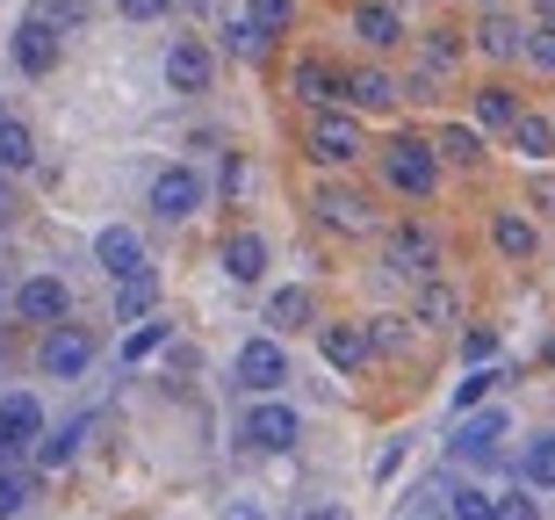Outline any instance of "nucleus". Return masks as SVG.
I'll list each match as a JSON object with an SVG mask.
<instances>
[{
  "label": "nucleus",
  "mask_w": 555,
  "mask_h": 520,
  "mask_svg": "<svg viewBox=\"0 0 555 520\" xmlns=\"http://www.w3.org/2000/svg\"><path fill=\"white\" fill-rule=\"evenodd\" d=\"M375 174H383L390 195L426 203L433 188H440V152H433V138H418V130H397V138H383V152H375Z\"/></svg>",
  "instance_id": "1"
},
{
  "label": "nucleus",
  "mask_w": 555,
  "mask_h": 520,
  "mask_svg": "<svg viewBox=\"0 0 555 520\" xmlns=\"http://www.w3.org/2000/svg\"><path fill=\"white\" fill-rule=\"evenodd\" d=\"M310 217L332 231V239H369V231H383V217H375V195L353 181H318V195H310Z\"/></svg>",
  "instance_id": "2"
},
{
  "label": "nucleus",
  "mask_w": 555,
  "mask_h": 520,
  "mask_svg": "<svg viewBox=\"0 0 555 520\" xmlns=\"http://www.w3.org/2000/svg\"><path fill=\"white\" fill-rule=\"evenodd\" d=\"M304 145H310V160H318L325 174H339V167H353V160L369 152V138H361V116H353V109H318L310 130H304Z\"/></svg>",
  "instance_id": "3"
},
{
  "label": "nucleus",
  "mask_w": 555,
  "mask_h": 520,
  "mask_svg": "<svg viewBox=\"0 0 555 520\" xmlns=\"http://www.w3.org/2000/svg\"><path fill=\"white\" fill-rule=\"evenodd\" d=\"M383 268L404 275V282H440V239H433L418 217L383 225Z\"/></svg>",
  "instance_id": "4"
},
{
  "label": "nucleus",
  "mask_w": 555,
  "mask_h": 520,
  "mask_svg": "<svg viewBox=\"0 0 555 520\" xmlns=\"http://www.w3.org/2000/svg\"><path fill=\"white\" fill-rule=\"evenodd\" d=\"M238 441L260 448V456H288V448L304 441V413H296L288 397H253L246 419H238Z\"/></svg>",
  "instance_id": "5"
},
{
  "label": "nucleus",
  "mask_w": 555,
  "mask_h": 520,
  "mask_svg": "<svg viewBox=\"0 0 555 520\" xmlns=\"http://www.w3.org/2000/svg\"><path fill=\"white\" fill-rule=\"evenodd\" d=\"M231 383L246 397H282V383H288V347L274 333H253L246 347L231 354Z\"/></svg>",
  "instance_id": "6"
},
{
  "label": "nucleus",
  "mask_w": 555,
  "mask_h": 520,
  "mask_svg": "<svg viewBox=\"0 0 555 520\" xmlns=\"http://www.w3.org/2000/svg\"><path fill=\"white\" fill-rule=\"evenodd\" d=\"M288 94L318 116V109H347V65H332L325 51H304L288 65Z\"/></svg>",
  "instance_id": "7"
},
{
  "label": "nucleus",
  "mask_w": 555,
  "mask_h": 520,
  "mask_svg": "<svg viewBox=\"0 0 555 520\" xmlns=\"http://www.w3.org/2000/svg\"><path fill=\"white\" fill-rule=\"evenodd\" d=\"M203 174L188 167V160H173V167H159L152 174V195H144V203H152V217H159V225H188V217H195V210H203Z\"/></svg>",
  "instance_id": "8"
},
{
  "label": "nucleus",
  "mask_w": 555,
  "mask_h": 520,
  "mask_svg": "<svg viewBox=\"0 0 555 520\" xmlns=\"http://www.w3.org/2000/svg\"><path fill=\"white\" fill-rule=\"evenodd\" d=\"M37 369L59 376V383L87 376V369H94V333H87V326H73V318H65V326H51V333L37 340Z\"/></svg>",
  "instance_id": "9"
},
{
  "label": "nucleus",
  "mask_w": 555,
  "mask_h": 520,
  "mask_svg": "<svg viewBox=\"0 0 555 520\" xmlns=\"http://www.w3.org/2000/svg\"><path fill=\"white\" fill-rule=\"evenodd\" d=\"M8 59H15L22 80H43V73H59V29L43 15H22L15 37H8Z\"/></svg>",
  "instance_id": "10"
},
{
  "label": "nucleus",
  "mask_w": 555,
  "mask_h": 520,
  "mask_svg": "<svg viewBox=\"0 0 555 520\" xmlns=\"http://www.w3.org/2000/svg\"><path fill=\"white\" fill-rule=\"evenodd\" d=\"M15 318H22V326H43V333L65 326V318H73V290H65V275H29V282L15 290Z\"/></svg>",
  "instance_id": "11"
},
{
  "label": "nucleus",
  "mask_w": 555,
  "mask_h": 520,
  "mask_svg": "<svg viewBox=\"0 0 555 520\" xmlns=\"http://www.w3.org/2000/svg\"><path fill=\"white\" fill-rule=\"evenodd\" d=\"M209 80H217V51H209L203 37L166 43V87H173V94H209Z\"/></svg>",
  "instance_id": "12"
},
{
  "label": "nucleus",
  "mask_w": 555,
  "mask_h": 520,
  "mask_svg": "<svg viewBox=\"0 0 555 520\" xmlns=\"http://www.w3.org/2000/svg\"><path fill=\"white\" fill-rule=\"evenodd\" d=\"M505 434H513V413H505V405H483V413H469L462 427H454V462H491Z\"/></svg>",
  "instance_id": "13"
},
{
  "label": "nucleus",
  "mask_w": 555,
  "mask_h": 520,
  "mask_svg": "<svg viewBox=\"0 0 555 520\" xmlns=\"http://www.w3.org/2000/svg\"><path fill=\"white\" fill-rule=\"evenodd\" d=\"M94 261H102V275H108V290L116 282H130V275H144L152 261H144V239L130 225H102L94 231Z\"/></svg>",
  "instance_id": "14"
},
{
  "label": "nucleus",
  "mask_w": 555,
  "mask_h": 520,
  "mask_svg": "<svg viewBox=\"0 0 555 520\" xmlns=\"http://www.w3.org/2000/svg\"><path fill=\"white\" fill-rule=\"evenodd\" d=\"M353 37L369 43V51H397V43H412V29H404V8H390V0H353Z\"/></svg>",
  "instance_id": "15"
},
{
  "label": "nucleus",
  "mask_w": 555,
  "mask_h": 520,
  "mask_svg": "<svg viewBox=\"0 0 555 520\" xmlns=\"http://www.w3.org/2000/svg\"><path fill=\"white\" fill-rule=\"evenodd\" d=\"M491 246H498V261H513V268H527L541 253V231H534V217L519 203H505V210H491Z\"/></svg>",
  "instance_id": "16"
},
{
  "label": "nucleus",
  "mask_w": 555,
  "mask_h": 520,
  "mask_svg": "<svg viewBox=\"0 0 555 520\" xmlns=\"http://www.w3.org/2000/svg\"><path fill=\"white\" fill-rule=\"evenodd\" d=\"M404 102V80H397L390 65H347V109H397Z\"/></svg>",
  "instance_id": "17"
},
{
  "label": "nucleus",
  "mask_w": 555,
  "mask_h": 520,
  "mask_svg": "<svg viewBox=\"0 0 555 520\" xmlns=\"http://www.w3.org/2000/svg\"><path fill=\"white\" fill-rule=\"evenodd\" d=\"M318 347H325V362H332L339 376H353L361 362H375L369 326H353V318H332V326H318Z\"/></svg>",
  "instance_id": "18"
},
{
  "label": "nucleus",
  "mask_w": 555,
  "mask_h": 520,
  "mask_svg": "<svg viewBox=\"0 0 555 520\" xmlns=\"http://www.w3.org/2000/svg\"><path fill=\"white\" fill-rule=\"evenodd\" d=\"M469 109H476V130H505V138H513V124L527 116V102H519L505 80H483V87L469 94Z\"/></svg>",
  "instance_id": "19"
},
{
  "label": "nucleus",
  "mask_w": 555,
  "mask_h": 520,
  "mask_svg": "<svg viewBox=\"0 0 555 520\" xmlns=\"http://www.w3.org/2000/svg\"><path fill=\"white\" fill-rule=\"evenodd\" d=\"M217 261H224V275L238 282V290H253V282L268 275V239H260V231H231Z\"/></svg>",
  "instance_id": "20"
},
{
  "label": "nucleus",
  "mask_w": 555,
  "mask_h": 520,
  "mask_svg": "<svg viewBox=\"0 0 555 520\" xmlns=\"http://www.w3.org/2000/svg\"><path fill=\"white\" fill-rule=\"evenodd\" d=\"M433 152H440V167L483 174V130H476V124H440V130H433Z\"/></svg>",
  "instance_id": "21"
},
{
  "label": "nucleus",
  "mask_w": 555,
  "mask_h": 520,
  "mask_svg": "<svg viewBox=\"0 0 555 520\" xmlns=\"http://www.w3.org/2000/svg\"><path fill=\"white\" fill-rule=\"evenodd\" d=\"M513 152L527 160V167H555V116L527 109V116L513 124Z\"/></svg>",
  "instance_id": "22"
},
{
  "label": "nucleus",
  "mask_w": 555,
  "mask_h": 520,
  "mask_svg": "<svg viewBox=\"0 0 555 520\" xmlns=\"http://www.w3.org/2000/svg\"><path fill=\"white\" fill-rule=\"evenodd\" d=\"M476 51L498 59V65H513V59H527V29H519L513 15H483L476 22Z\"/></svg>",
  "instance_id": "23"
},
{
  "label": "nucleus",
  "mask_w": 555,
  "mask_h": 520,
  "mask_svg": "<svg viewBox=\"0 0 555 520\" xmlns=\"http://www.w3.org/2000/svg\"><path fill=\"white\" fill-rule=\"evenodd\" d=\"M0 427H8V434H15L29 456H37V441L51 434V427H43V405H37L29 391H8V397H0Z\"/></svg>",
  "instance_id": "24"
},
{
  "label": "nucleus",
  "mask_w": 555,
  "mask_h": 520,
  "mask_svg": "<svg viewBox=\"0 0 555 520\" xmlns=\"http://www.w3.org/2000/svg\"><path fill=\"white\" fill-rule=\"evenodd\" d=\"M469 37L462 29H418V65H426V80H448L454 65H462Z\"/></svg>",
  "instance_id": "25"
},
{
  "label": "nucleus",
  "mask_w": 555,
  "mask_h": 520,
  "mask_svg": "<svg viewBox=\"0 0 555 520\" xmlns=\"http://www.w3.org/2000/svg\"><path fill=\"white\" fill-rule=\"evenodd\" d=\"M268 326H274V333H304V326H318V296H310L304 282L274 290L268 296Z\"/></svg>",
  "instance_id": "26"
},
{
  "label": "nucleus",
  "mask_w": 555,
  "mask_h": 520,
  "mask_svg": "<svg viewBox=\"0 0 555 520\" xmlns=\"http://www.w3.org/2000/svg\"><path fill=\"white\" fill-rule=\"evenodd\" d=\"M152 304H159V275H152V268L130 275V282H116V326H144Z\"/></svg>",
  "instance_id": "27"
},
{
  "label": "nucleus",
  "mask_w": 555,
  "mask_h": 520,
  "mask_svg": "<svg viewBox=\"0 0 555 520\" xmlns=\"http://www.w3.org/2000/svg\"><path fill=\"white\" fill-rule=\"evenodd\" d=\"M412 318H418V326H433V333H448L454 318H462V296H454L448 282H418V296H412Z\"/></svg>",
  "instance_id": "28"
},
{
  "label": "nucleus",
  "mask_w": 555,
  "mask_h": 520,
  "mask_svg": "<svg viewBox=\"0 0 555 520\" xmlns=\"http://www.w3.org/2000/svg\"><path fill=\"white\" fill-rule=\"evenodd\" d=\"M519 484H527V492H555V434H534L527 441V448H519Z\"/></svg>",
  "instance_id": "29"
},
{
  "label": "nucleus",
  "mask_w": 555,
  "mask_h": 520,
  "mask_svg": "<svg viewBox=\"0 0 555 520\" xmlns=\"http://www.w3.org/2000/svg\"><path fill=\"white\" fill-rule=\"evenodd\" d=\"M0 167H8V174H29V167H37V138H29V124H22V116H0Z\"/></svg>",
  "instance_id": "30"
},
{
  "label": "nucleus",
  "mask_w": 555,
  "mask_h": 520,
  "mask_svg": "<svg viewBox=\"0 0 555 520\" xmlns=\"http://www.w3.org/2000/svg\"><path fill=\"white\" fill-rule=\"evenodd\" d=\"M87 427H94V419H73V427H59V434H43V441H37V470H65V462L80 456Z\"/></svg>",
  "instance_id": "31"
},
{
  "label": "nucleus",
  "mask_w": 555,
  "mask_h": 520,
  "mask_svg": "<svg viewBox=\"0 0 555 520\" xmlns=\"http://www.w3.org/2000/svg\"><path fill=\"white\" fill-rule=\"evenodd\" d=\"M166 340H173V318H144V326H130V333H124V347H116V354H124V362H152Z\"/></svg>",
  "instance_id": "32"
},
{
  "label": "nucleus",
  "mask_w": 555,
  "mask_h": 520,
  "mask_svg": "<svg viewBox=\"0 0 555 520\" xmlns=\"http://www.w3.org/2000/svg\"><path fill=\"white\" fill-rule=\"evenodd\" d=\"M498 383H505V376H498V369H469V376H462V383H454V419L483 413V405H491V391H498Z\"/></svg>",
  "instance_id": "33"
},
{
  "label": "nucleus",
  "mask_w": 555,
  "mask_h": 520,
  "mask_svg": "<svg viewBox=\"0 0 555 520\" xmlns=\"http://www.w3.org/2000/svg\"><path fill=\"white\" fill-rule=\"evenodd\" d=\"M217 37H224L231 59H260V51H268V29H260L253 15H224V29H217Z\"/></svg>",
  "instance_id": "34"
},
{
  "label": "nucleus",
  "mask_w": 555,
  "mask_h": 520,
  "mask_svg": "<svg viewBox=\"0 0 555 520\" xmlns=\"http://www.w3.org/2000/svg\"><path fill=\"white\" fill-rule=\"evenodd\" d=\"M412 326H418L412 312H383V318H369V340H375V354H404Z\"/></svg>",
  "instance_id": "35"
},
{
  "label": "nucleus",
  "mask_w": 555,
  "mask_h": 520,
  "mask_svg": "<svg viewBox=\"0 0 555 520\" xmlns=\"http://www.w3.org/2000/svg\"><path fill=\"white\" fill-rule=\"evenodd\" d=\"M448 520H498V499L483 492V484H462L448 499Z\"/></svg>",
  "instance_id": "36"
},
{
  "label": "nucleus",
  "mask_w": 555,
  "mask_h": 520,
  "mask_svg": "<svg viewBox=\"0 0 555 520\" xmlns=\"http://www.w3.org/2000/svg\"><path fill=\"white\" fill-rule=\"evenodd\" d=\"M527 65L555 80V22H534V29H527Z\"/></svg>",
  "instance_id": "37"
},
{
  "label": "nucleus",
  "mask_w": 555,
  "mask_h": 520,
  "mask_svg": "<svg viewBox=\"0 0 555 520\" xmlns=\"http://www.w3.org/2000/svg\"><path fill=\"white\" fill-rule=\"evenodd\" d=\"M246 15H253V22H260V29H268V37H282L288 22H296V0H253Z\"/></svg>",
  "instance_id": "38"
},
{
  "label": "nucleus",
  "mask_w": 555,
  "mask_h": 520,
  "mask_svg": "<svg viewBox=\"0 0 555 520\" xmlns=\"http://www.w3.org/2000/svg\"><path fill=\"white\" fill-rule=\"evenodd\" d=\"M22 506H29V478L22 470H0V520H15Z\"/></svg>",
  "instance_id": "39"
},
{
  "label": "nucleus",
  "mask_w": 555,
  "mask_h": 520,
  "mask_svg": "<svg viewBox=\"0 0 555 520\" xmlns=\"http://www.w3.org/2000/svg\"><path fill=\"white\" fill-rule=\"evenodd\" d=\"M498 520H541V499L519 484V492H505V499H498Z\"/></svg>",
  "instance_id": "40"
},
{
  "label": "nucleus",
  "mask_w": 555,
  "mask_h": 520,
  "mask_svg": "<svg viewBox=\"0 0 555 520\" xmlns=\"http://www.w3.org/2000/svg\"><path fill=\"white\" fill-rule=\"evenodd\" d=\"M462 354H469L476 369H483V362L498 354V333H491V326H469V333H462Z\"/></svg>",
  "instance_id": "41"
},
{
  "label": "nucleus",
  "mask_w": 555,
  "mask_h": 520,
  "mask_svg": "<svg viewBox=\"0 0 555 520\" xmlns=\"http://www.w3.org/2000/svg\"><path fill=\"white\" fill-rule=\"evenodd\" d=\"M404 456H412V441H383V456H375V484H390L397 470H404Z\"/></svg>",
  "instance_id": "42"
},
{
  "label": "nucleus",
  "mask_w": 555,
  "mask_h": 520,
  "mask_svg": "<svg viewBox=\"0 0 555 520\" xmlns=\"http://www.w3.org/2000/svg\"><path fill=\"white\" fill-rule=\"evenodd\" d=\"M166 8H173V0H116V15H124V22H159Z\"/></svg>",
  "instance_id": "43"
},
{
  "label": "nucleus",
  "mask_w": 555,
  "mask_h": 520,
  "mask_svg": "<svg viewBox=\"0 0 555 520\" xmlns=\"http://www.w3.org/2000/svg\"><path fill=\"white\" fill-rule=\"evenodd\" d=\"M217 520H274V513L260 499H224V513H217Z\"/></svg>",
  "instance_id": "44"
},
{
  "label": "nucleus",
  "mask_w": 555,
  "mask_h": 520,
  "mask_svg": "<svg viewBox=\"0 0 555 520\" xmlns=\"http://www.w3.org/2000/svg\"><path fill=\"white\" fill-rule=\"evenodd\" d=\"M238 181H246V160H238V152H224V167H217V188H224V195H238Z\"/></svg>",
  "instance_id": "45"
},
{
  "label": "nucleus",
  "mask_w": 555,
  "mask_h": 520,
  "mask_svg": "<svg viewBox=\"0 0 555 520\" xmlns=\"http://www.w3.org/2000/svg\"><path fill=\"white\" fill-rule=\"evenodd\" d=\"M22 456H29V448H22V441H15V434H8V427H0V470H15V462H22Z\"/></svg>",
  "instance_id": "46"
},
{
  "label": "nucleus",
  "mask_w": 555,
  "mask_h": 520,
  "mask_svg": "<svg viewBox=\"0 0 555 520\" xmlns=\"http://www.w3.org/2000/svg\"><path fill=\"white\" fill-rule=\"evenodd\" d=\"M304 520H347V513H339V506H310Z\"/></svg>",
  "instance_id": "47"
},
{
  "label": "nucleus",
  "mask_w": 555,
  "mask_h": 520,
  "mask_svg": "<svg viewBox=\"0 0 555 520\" xmlns=\"http://www.w3.org/2000/svg\"><path fill=\"white\" fill-rule=\"evenodd\" d=\"M534 8H541V22H555V0H534Z\"/></svg>",
  "instance_id": "48"
},
{
  "label": "nucleus",
  "mask_w": 555,
  "mask_h": 520,
  "mask_svg": "<svg viewBox=\"0 0 555 520\" xmlns=\"http://www.w3.org/2000/svg\"><path fill=\"white\" fill-rule=\"evenodd\" d=\"M548 203H555V188H548Z\"/></svg>",
  "instance_id": "49"
},
{
  "label": "nucleus",
  "mask_w": 555,
  "mask_h": 520,
  "mask_svg": "<svg viewBox=\"0 0 555 520\" xmlns=\"http://www.w3.org/2000/svg\"><path fill=\"white\" fill-rule=\"evenodd\" d=\"M548 362H555V347H548Z\"/></svg>",
  "instance_id": "50"
}]
</instances>
